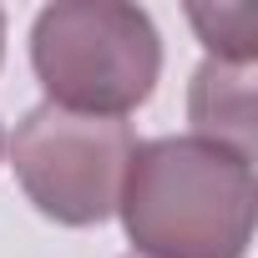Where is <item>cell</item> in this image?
Returning <instances> with one entry per match:
<instances>
[{
    "label": "cell",
    "mask_w": 258,
    "mask_h": 258,
    "mask_svg": "<svg viewBox=\"0 0 258 258\" xmlns=\"http://www.w3.org/2000/svg\"><path fill=\"white\" fill-rule=\"evenodd\" d=\"M253 208V157L203 137L137 142L116 198L137 258H248Z\"/></svg>",
    "instance_id": "1"
},
{
    "label": "cell",
    "mask_w": 258,
    "mask_h": 258,
    "mask_svg": "<svg viewBox=\"0 0 258 258\" xmlns=\"http://www.w3.org/2000/svg\"><path fill=\"white\" fill-rule=\"evenodd\" d=\"M0 152H6V126H0Z\"/></svg>",
    "instance_id": "7"
},
{
    "label": "cell",
    "mask_w": 258,
    "mask_h": 258,
    "mask_svg": "<svg viewBox=\"0 0 258 258\" xmlns=\"http://www.w3.org/2000/svg\"><path fill=\"white\" fill-rule=\"evenodd\" d=\"M31 71L51 106L126 121L157 91L162 36L126 0H56L31 21Z\"/></svg>",
    "instance_id": "2"
},
{
    "label": "cell",
    "mask_w": 258,
    "mask_h": 258,
    "mask_svg": "<svg viewBox=\"0 0 258 258\" xmlns=\"http://www.w3.org/2000/svg\"><path fill=\"white\" fill-rule=\"evenodd\" d=\"M126 258H137V253H126Z\"/></svg>",
    "instance_id": "8"
},
{
    "label": "cell",
    "mask_w": 258,
    "mask_h": 258,
    "mask_svg": "<svg viewBox=\"0 0 258 258\" xmlns=\"http://www.w3.org/2000/svg\"><path fill=\"white\" fill-rule=\"evenodd\" d=\"M187 21L198 41L208 46V61H233L253 66V41H258V16L253 6H187Z\"/></svg>",
    "instance_id": "5"
},
{
    "label": "cell",
    "mask_w": 258,
    "mask_h": 258,
    "mask_svg": "<svg viewBox=\"0 0 258 258\" xmlns=\"http://www.w3.org/2000/svg\"><path fill=\"white\" fill-rule=\"evenodd\" d=\"M187 116L192 137L253 157V66L203 61L187 86Z\"/></svg>",
    "instance_id": "4"
},
{
    "label": "cell",
    "mask_w": 258,
    "mask_h": 258,
    "mask_svg": "<svg viewBox=\"0 0 258 258\" xmlns=\"http://www.w3.org/2000/svg\"><path fill=\"white\" fill-rule=\"evenodd\" d=\"M0 61H6V11H0Z\"/></svg>",
    "instance_id": "6"
},
{
    "label": "cell",
    "mask_w": 258,
    "mask_h": 258,
    "mask_svg": "<svg viewBox=\"0 0 258 258\" xmlns=\"http://www.w3.org/2000/svg\"><path fill=\"white\" fill-rule=\"evenodd\" d=\"M132 147V121L41 101L11 132V167L41 218L61 228H96L116 213Z\"/></svg>",
    "instance_id": "3"
}]
</instances>
